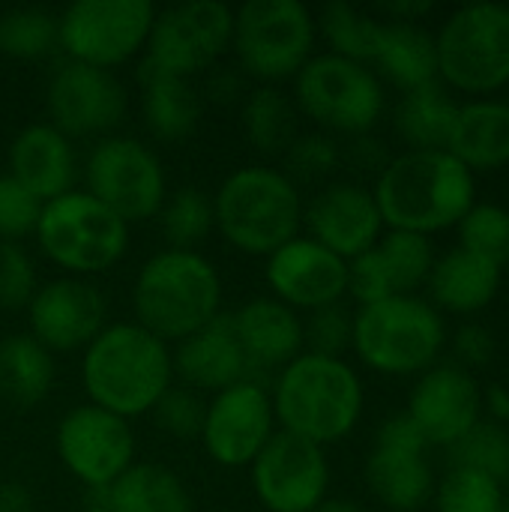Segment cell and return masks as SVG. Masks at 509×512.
Masks as SVG:
<instances>
[{
  "instance_id": "30bf717a",
  "label": "cell",
  "mask_w": 509,
  "mask_h": 512,
  "mask_svg": "<svg viewBox=\"0 0 509 512\" xmlns=\"http://www.w3.org/2000/svg\"><path fill=\"white\" fill-rule=\"evenodd\" d=\"M294 96L306 117L351 135H366L384 111V87L378 75L366 63L333 51L306 60L294 75Z\"/></svg>"
},
{
  "instance_id": "8fae6325",
  "label": "cell",
  "mask_w": 509,
  "mask_h": 512,
  "mask_svg": "<svg viewBox=\"0 0 509 512\" xmlns=\"http://www.w3.org/2000/svg\"><path fill=\"white\" fill-rule=\"evenodd\" d=\"M153 21L150 0H75L57 15V42L69 60L111 72L147 45Z\"/></svg>"
},
{
  "instance_id": "681fc988",
  "label": "cell",
  "mask_w": 509,
  "mask_h": 512,
  "mask_svg": "<svg viewBox=\"0 0 509 512\" xmlns=\"http://www.w3.org/2000/svg\"><path fill=\"white\" fill-rule=\"evenodd\" d=\"M483 408L492 414V423H507L509 420V387L501 384H492L486 393H483Z\"/></svg>"
},
{
  "instance_id": "484cf974",
  "label": "cell",
  "mask_w": 509,
  "mask_h": 512,
  "mask_svg": "<svg viewBox=\"0 0 509 512\" xmlns=\"http://www.w3.org/2000/svg\"><path fill=\"white\" fill-rule=\"evenodd\" d=\"M504 270L462 246L435 258L429 273V291L441 309L450 312H480L486 309L501 288Z\"/></svg>"
},
{
  "instance_id": "7dc6e473",
  "label": "cell",
  "mask_w": 509,
  "mask_h": 512,
  "mask_svg": "<svg viewBox=\"0 0 509 512\" xmlns=\"http://www.w3.org/2000/svg\"><path fill=\"white\" fill-rule=\"evenodd\" d=\"M432 9H435L432 0H399V3H384L381 6L387 21H405V24H417V18L429 15Z\"/></svg>"
},
{
  "instance_id": "8992f818",
  "label": "cell",
  "mask_w": 509,
  "mask_h": 512,
  "mask_svg": "<svg viewBox=\"0 0 509 512\" xmlns=\"http://www.w3.org/2000/svg\"><path fill=\"white\" fill-rule=\"evenodd\" d=\"M444 342L447 330L441 312L414 294L360 306L354 315L351 345L369 369L384 375L429 372Z\"/></svg>"
},
{
  "instance_id": "836d02e7",
  "label": "cell",
  "mask_w": 509,
  "mask_h": 512,
  "mask_svg": "<svg viewBox=\"0 0 509 512\" xmlns=\"http://www.w3.org/2000/svg\"><path fill=\"white\" fill-rule=\"evenodd\" d=\"M243 132L261 153L288 150L297 138V108L279 87H258L246 96L243 111Z\"/></svg>"
},
{
  "instance_id": "9a60e30c",
  "label": "cell",
  "mask_w": 509,
  "mask_h": 512,
  "mask_svg": "<svg viewBox=\"0 0 509 512\" xmlns=\"http://www.w3.org/2000/svg\"><path fill=\"white\" fill-rule=\"evenodd\" d=\"M249 468L255 498L267 512H312L327 498L324 447L291 432H276Z\"/></svg>"
},
{
  "instance_id": "9c48e42d",
  "label": "cell",
  "mask_w": 509,
  "mask_h": 512,
  "mask_svg": "<svg viewBox=\"0 0 509 512\" xmlns=\"http://www.w3.org/2000/svg\"><path fill=\"white\" fill-rule=\"evenodd\" d=\"M315 15L300 0H249L234 12L231 48L246 72L264 81L297 75L312 57Z\"/></svg>"
},
{
  "instance_id": "ba28073f",
  "label": "cell",
  "mask_w": 509,
  "mask_h": 512,
  "mask_svg": "<svg viewBox=\"0 0 509 512\" xmlns=\"http://www.w3.org/2000/svg\"><path fill=\"white\" fill-rule=\"evenodd\" d=\"M438 78L465 93H492L509 81V3H465L435 33Z\"/></svg>"
},
{
  "instance_id": "52a82bcc",
  "label": "cell",
  "mask_w": 509,
  "mask_h": 512,
  "mask_svg": "<svg viewBox=\"0 0 509 512\" xmlns=\"http://www.w3.org/2000/svg\"><path fill=\"white\" fill-rule=\"evenodd\" d=\"M33 234L42 252L78 279L111 270L129 246V225L78 189L42 204Z\"/></svg>"
},
{
  "instance_id": "ee69618b",
  "label": "cell",
  "mask_w": 509,
  "mask_h": 512,
  "mask_svg": "<svg viewBox=\"0 0 509 512\" xmlns=\"http://www.w3.org/2000/svg\"><path fill=\"white\" fill-rule=\"evenodd\" d=\"M36 267L18 243H0V309H27L36 294Z\"/></svg>"
},
{
  "instance_id": "cb8c5ba5",
  "label": "cell",
  "mask_w": 509,
  "mask_h": 512,
  "mask_svg": "<svg viewBox=\"0 0 509 512\" xmlns=\"http://www.w3.org/2000/svg\"><path fill=\"white\" fill-rule=\"evenodd\" d=\"M9 174L42 204L72 192L75 150L51 123L24 126L9 144Z\"/></svg>"
},
{
  "instance_id": "277c9868",
  "label": "cell",
  "mask_w": 509,
  "mask_h": 512,
  "mask_svg": "<svg viewBox=\"0 0 509 512\" xmlns=\"http://www.w3.org/2000/svg\"><path fill=\"white\" fill-rule=\"evenodd\" d=\"M135 324L156 339L183 342L219 315L222 279L201 252H156L132 285Z\"/></svg>"
},
{
  "instance_id": "c3c4849f",
  "label": "cell",
  "mask_w": 509,
  "mask_h": 512,
  "mask_svg": "<svg viewBox=\"0 0 509 512\" xmlns=\"http://www.w3.org/2000/svg\"><path fill=\"white\" fill-rule=\"evenodd\" d=\"M0 512H33V495L21 483H0Z\"/></svg>"
},
{
  "instance_id": "8d00e7d4",
  "label": "cell",
  "mask_w": 509,
  "mask_h": 512,
  "mask_svg": "<svg viewBox=\"0 0 509 512\" xmlns=\"http://www.w3.org/2000/svg\"><path fill=\"white\" fill-rule=\"evenodd\" d=\"M57 45V15L39 6H15L0 15V54L15 60L45 57Z\"/></svg>"
},
{
  "instance_id": "f35d334b",
  "label": "cell",
  "mask_w": 509,
  "mask_h": 512,
  "mask_svg": "<svg viewBox=\"0 0 509 512\" xmlns=\"http://www.w3.org/2000/svg\"><path fill=\"white\" fill-rule=\"evenodd\" d=\"M462 249L509 267V210L501 204H474L459 222Z\"/></svg>"
},
{
  "instance_id": "74e56055",
  "label": "cell",
  "mask_w": 509,
  "mask_h": 512,
  "mask_svg": "<svg viewBox=\"0 0 509 512\" xmlns=\"http://www.w3.org/2000/svg\"><path fill=\"white\" fill-rule=\"evenodd\" d=\"M450 453L453 468H468L498 483L509 477V432L492 420H480L450 447Z\"/></svg>"
},
{
  "instance_id": "f1b7e54d",
  "label": "cell",
  "mask_w": 509,
  "mask_h": 512,
  "mask_svg": "<svg viewBox=\"0 0 509 512\" xmlns=\"http://www.w3.org/2000/svg\"><path fill=\"white\" fill-rule=\"evenodd\" d=\"M372 63L396 87H402L405 93L417 90L423 84L441 81L438 78L435 36L420 24H405V21H387L384 18Z\"/></svg>"
},
{
  "instance_id": "f907efd6",
  "label": "cell",
  "mask_w": 509,
  "mask_h": 512,
  "mask_svg": "<svg viewBox=\"0 0 509 512\" xmlns=\"http://www.w3.org/2000/svg\"><path fill=\"white\" fill-rule=\"evenodd\" d=\"M354 159L363 165V168H384L390 159L384 156V147H381V141H372V138H366V135H360L357 141H354Z\"/></svg>"
},
{
  "instance_id": "ab89813d",
  "label": "cell",
  "mask_w": 509,
  "mask_h": 512,
  "mask_svg": "<svg viewBox=\"0 0 509 512\" xmlns=\"http://www.w3.org/2000/svg\"><path fill=\"white\" fill-rule=\"evenodd\" d=\"M504 501L507 498L498 480L468 468H450L435 492L438 512H498Z\"/></svg>"
},
{
  "instance_id": "d6a6232c",
  "label": "cell",
  "mask_w": 509,
  "mask_h": 512,
  "mask_svg": "<svg viewBox=\"0 0 509 512\" xmlns=\"http://www.w3.org/2000/svg\"><path fill=\"white\" fill-rule=\"evenodd\" d=\"M372 255L393 297L414 294L423 282H429V273L435 264V249L429 237L411 234V231H387L372 246Z\"/></svg>"
},
{
  "instance_id": "7bdbcfd3",
  "label": "cell",
  "mask_w": 509,
  "mask_h": 512,
  "mask_svg": "<svg viewBox=\"0 0 509 512\" xmlns=\"http://www.w3.org/2000/svg\"><path fill=\"white\" fill-rule=\"evenodd\" d=\"M42 201L33 198L12 174H0V243H18L36 231Z\"/></svg>"
},
{
  "instance_id": "ac0fdd59",
  "label": "cell",
  "mask_w": 509,
  "mask_h": 512,
  "mask_svg": "<svg viewBox=\"0 0 509 512\" xmlns=\"http://www.w3.org/2000/svg\"><path fill=\"white\" fill-rule=\"evenodd\" d=\"M264 276L276 300H282L294 312H315L342 303V297L348 294V261L318 240L300 234L267 255Z\"/></svg>"
},
{
  "instance_id": "d6986e66",
  "label": "cell",
  "mask_w": 509,
  "mask_h": 512,
  "mask_svg": "<svg viewBox=\"0 0 509 512\" xmlns=\"http://www.w3.org/2000/svg\"><path fill=\"white\" fill-rule=\"evenodd\" d=\"M27 318L30 336L51 354L87 348L105 330V297L87 279H51L36 288Z\"/></svg>"
},
{
  "instance_id": "603a6c76",
  "label": "cell",
  "mask_w": 509,
  "mask_h": 512,
  "mask_svg": "<svg viewBox=\"0 0 509 512\" xmlns=\"http://www.w3.org/2000/svg\"><path fill=\"white\" fill-rule=\"evenodd\" d=\"M174 375H180L195 390H228L240 381H252L249 360L234 336L231 315H216L210 324L177 342L171 354Z\"/></svg>"
},
{
  "instance_id": "2e32d148",
  "label": "cell",
  "mask_w": 509,
  "mask_h": 512,
  "mask_svg": "<svg viewBox=\"0 0 509 512\" xmlns=\"http://www.w3.org/2000/svg\"><path fill=\"white\" fill-rule=\"evenodd\" d=\"M276 414L264 384L240 381L207 402L201 441L222 468H246L276 435Z\"/></svg>"
},
{
  "instance_id": "4dcf8cb0",
  "label": "cell",
  "mask_w": 509,
  "mask_h": 512,
  "mask_svg": "<svg viewBox=\"0 0 509 512\" xmlns=\"http://www.w3.org/2000/svg\"><path fill=\"white\" fill-rule=\"evenodd\" d=\"M54 387V357L33 336L0 339V399L15 408H36Z\"/></svg>"
},
{
  "instance_id": "b9f144b4",
  "label": "cell",
  "mask_w": 509,
  "mask_h": 512,
  "mask_svg": "<svg viewBox=\"0 0 509 512\" xmlns=\"http://www.w3.org/2000/svg\"><path fill=\"white\" fill-rule=\"evenodd\" d=\"M153 414H156L159 429H165L174 438L189 441V438H201L207 402L189 387H168V393L156 402Z\"/></svg>"
},
{
  "instance_id": "1f68e13d",
  "label": "cell",
  "mask_w": 509,
  "mask_h": 512,
  "mask_svg": "<svg viewBox=\"0 0 509 512\" xmlns=\"http://www.w3.org/2000/svg\"><path fill=\"white\" fill-rule=\"evenodd\" d=\"M459 102L441 81L408 90L396 108V129L411 150H447Z\"/></svg>"
},
{
  "instance_id": "db71d44e",
  "label": "cell",
  "mask_w": 509,
  "mask_h": 512,
  "mask_svg": "<svg viewBox=\"0 0 509 512\" xmlns=\"http://www.w3.org/2000/svg\"><path fill=\"white\" fill-rule=\"evenodd\" d=\"M498 512H509V501H504V507H501V510Z\"/></svg>"
},
{
  "instance_id": "4fadbf2b",
  "label": "cell",
  "mask_w": 509,
  "mask_h": 512,
  "mask_svg": "<svg viewBox=\"0 0 509 512\" xmlns=\"http://www.w3.org/2000/svg\"><path fill=\"white\" fill-rule=\"evenodd\" d=\"M234 36V9L219 0H186L156 12L147 60L168 72L189 78L210 69L228 48Z\"/></svg>"
},
{
  "instance_id": "e575fe53",
  "label": "cell",
  "mask_w": 509,
  "mask_h": 512,
  "mask_svg": "<svg viewBox=\"0 0 509 512\" xmlns=\"http://www.w3.org/2000/svg\"><path fill=\"white\" fill-rule=\"evenodd\" d=\"M381 24L384 18H375L345 0H330L318 15V27L330 42V51L357 63H372Z\"/></svg>"
},
{
  "instance_id": "f5cc1de1",
  "label": "cell",
  "mask_w": 509,
  "mask_h": 512,
  "mask_svg": "<svg viewBox=\"0 0 509 512\" xmlns=\"http://www.w3.org/2000/svg\"><path fill=\"white\" fill-rule=\"evenodd\" d=\"M84 512H111V510H108L105 504H93V507H87V510H84Z\"/></svg>"
},
{
  "instance_id": "816d5d0a",
  "label": "cell",
  "mask_w": 509,
  "mask_h": 512,
  "mask_svg": "<svg viewBox=\"0 0 509 512\" xmlns=\"http://www.w3.org/2000/svg\"><path fill=\"white\" fill-rule=\"evenodd\" d=\"M312 512H366L351 498H324Z\"/></svg>"
},
{
  "instance_id": "7c38bea8",
  "label": "cell",
  "mask_w": 509,
  "mask_h": 512,
  "mask_svg": "<svg viewBox=\"0 0 509 512\" xmlns=\"http://www.w3.org/2000/svg\"><path fill=\"white\" fill-rule=\"evenodd\" d=\"M87 192L126 225L159 216L165 204V171L159 156L129 135L93 144L84 165Z\"/></svg>"
},
{
  "instance_id": "f546056e",
  "label": "cell",
  "mask_w": 509,
  "mask_h": 512,
  "mask_svg": "<svg viewBox=\"0 0 509 512\" xmlns=\"http://www.w3.org/2000/svg\"><path fill=\"white\" fill-rule=\"evenodd\" d=\"M102 504L111 512H195L183 480L162 465H132L102 492Z\"/></svg>"
},
{
  "instance_id": "4316f807",
  "label": "cell",
  "mask_w": 509,
  "mask_h": 512,
  "mask_svg": "<svg viewBox=\"0 0 509 512\" xmlns=\"http://www.w3.org/2000/svg\"><path fill=\"white\" fill-rule=\"evenodd\" d=\"M366 483L372 495L393 512L420 510L432 489L435 477L420 450H399L375 444L366 459Z\"/></svg>"
},
{
  "instance_id": "bcb514c9",
  "label": "cell",
  "mask_w": 509,
  "mask_h": 512,
  "mask_svg": "<svg viewBox=\"0 0 509 512\" xmlns=\"http://www.w3.org/2000/svg\"><path fill=\"white\" fill-rule=\"evenodd\" d=\"M453 348H456L462 369H480L495 357V336L483 324H465L456 330Z\"/></svg>"
},
{
  "instance_id": "44dd1931",
  "label": "cell",
  "mask_w": 509,
  "mask_h": 512,
  "mask_svg": "<svg viewBox=\"0 0 509 512\" xmlns=\"http://www.w3.org/2000/svg\"><path fill=\"white\" fill-rule=\"evenodd\" d=\"M303 222L312 240L345 261L369 252L381 240L384 228L375 195L348 180L330 183L315 192V198L303 207Z\"/></svg>"
},
{
  "instance_id": "e0dca14e",
  "label": "cell",
  "mask_w": 509,
  "mask_h": 512,
  "mask_svg": "<svg viewBox=\"0 0 509 512\" xmlns=\"http://www.w3.org/2000/svg\"><path fill=\"white\" fill-rule=\"evenodd\" d=\"M45 105L51 126H57L66 138L102 135L123 120L126 87L108 69L66 60L48 81Z\"/></svg>"
},
{
  "instance_id": "5bb4252c",
  "label": "cell",
  "mask_w": 509,
  "mask_h": 512,
  "mask_svg": "<svg viewBox=\"0 0 509 512\" xmlns=\"http://www.w3.org/2000/svg\"><path fill=\"white\" fill-rule=\"evenodd\" d=\"M57 456L75 480L102 495L135 465L129 420L96 405H78L57 426Z\"/></svg>"
},
{
  "instance_id": "7402d4cb",
  "label": "cell",
  "mask_w": 509,
  "mask_h": 512,
  "mask_svg": "<svg viewBox=\"0 0 509 512\" xmlns=\"http://www.w3.org/2000/svg\"><path fill=\"white\" fill-rule=\"evenodd\" d=\"M231 327L249 360L255 384H261L264 372H279L303 354V321L276 297H255L243 303L231 312Z\"/></svg>"
},
{
  "instance_id": "d4e9b609",
  "label": "cell",
  "mask_w": 509,
  "mask_h": 512,
  "mask_svg": "<svg viewBox=\"0 0 509 512\" xmlns=\"http://www.w3.org/2000/svg\"><path fill=\"white\" fill-rule=\"evenodd\" d=\"M453 153L468 171H489L509 162V102L471 99L462 102L447 138Z\"/></svg>"
},
{
  "instance_id": "5b68a950",
  "label": "cell",
  "mask_w": 509,
  "mask_h": 512,
  "mask_svg": "<svg viewBox=\"0 0 509 512\" xmlns=\"http://www.w3.org/2000/svg\"><path fill=\"white\" fill-rule=\"evenodd\" d=\"M213 213L222 237L246 255H273L297 237L303 225V198L285 171L246 165L231 171L216 198Z\"/></svg>"
},
{
  "instance_id": "f6af8a7d",
  "label": "cell",
  "mask_w": 509,
  "mask_h": 512,
  "mask_svg": "<svg viewBox=\"0 0 509 512\" xmlns=\"http://www.w3.org/2000/svg\"><path fill=\"white\" fill-rule=\"evenodd\" d=\"M285 156H288L291 174L312 180V177L330 174L339 165V144L330 135H321V132H315V135H297L291 141V147L285 150Z\"/></svg>"
},
{
  "instance_id": "7a4b0ae2",
  "label": "cell",
  "mask_w": 509,
  "mask_h": 512,
  "mask_svg": "<svg viewBox=\"0 0 509 512\" xmlns=\"http://www.w3.org/2000/svg\"><path fill=\"white\" fill-rule=\"evenodd\" d=\"M174 378L171 351L141 324H111L87 348L81 360V381L90 405L123 420L156 408Z\"/></svg>"
},
{
  "instance_id": "3957f363",
  "label": "cell",
  "mask_w": 509,
  "mask_h": 512,
  "mask_svg": "<svg viewBox=\"0 0 509 512\" xmlns=\"http://www.w3.org/2000/svg\"><path fill=\"white\" fill-rule=\"evenodd\" d=\"M270 402L282 432L327 447L348 438L360 423L363 384L342 357L306 351L279 369Z\"/></svg>"
},
{
  "instance_id": "83f0119b",
  "label": "cell",
  "mask_w": 509,
  "mask_h": 512,
  "mask_svg": "<svg viewBox=\"0 0 509 512\" xmlns=\"http://www.w3.org/2000/svg\"><path fill=\"white\" fill-rule=\"evenodd\" d=\"M138 78L144 90V120L150 132L162 141L186 138L201 120V93L192 87V81L156 69L147 57L138 66Z\"/></svg>"
},
{
  "instance_id": "ffe728a7",
  "label": "cell",
  "mask_w": 509,
  "mask_h": 512,
  "mask_svg": "<svg viewBox=\"0 0 509 512\" xmlns=\"http://www.w3.org/2000/svg\"><path fill=\"white\" fill-rule=\"evenodd\" d=\"M480 414L483 390L462 366H432L408 399V417L417 423L426 444L453 447L480 423Z\"/></svg>"
},
{
  "instance_id": "60d3db41",
  "label": "cell",
  "mask_w": 509,
  "mask_h": 512,
  "mask_svg": "<svg viewBox=\"0 0 509 512\" xmlns=\"http://www.w3.org/2000/svg\"><path fill=\"white\" fill-rule=\"evenodd\" d=\"M351 336L354 315L342 303L309 312V321L303 324V345H309V354L342 357L351 348Z\"/></svg>"
},
{
  "instance_id": "d590c367",
  "label": "cell",
  "mask_w": 509,
  "mask_h": 512,
  "mask_svg": "<svg viewBox=\"0 0 509 512\" xmlns=\"http://www.w3.org/2000/svg\"><path fill=\"white\" fill-rule=\"evenodd\" d=\"M159 222H162V234L168 240V249L195 252V246L204 243L216 225L213 198H207L195 186L177 189L171 198H165V204L159 210Z\"/></svg>"
},
{
  "instance_id": "6da1fadb",
  "label": "cell",
  "mask_w": 509,
  "mask_h": 512,
  "mask_svg": "<svg viewBox=\"0 0 509 512\" xmlns=\"http://www.w3.org/2000/svg\"><path fill=\"white\" fill-rule=\"evenodd\" d=\"M372 195L390 231L429 237L465 219L477 204V183L447 150H405L381 168Z\"/></svg>"
}]
</instances>
